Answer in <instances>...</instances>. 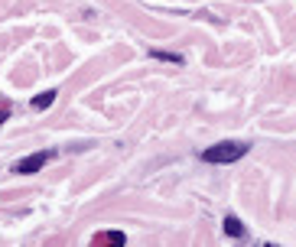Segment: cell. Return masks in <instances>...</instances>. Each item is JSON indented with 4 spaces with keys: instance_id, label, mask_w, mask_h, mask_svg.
<instances>
[{
    "instance_id": "6da1fadb",
    "label": "cell",
    "mask_w": 296,
    "mask_h": 247,
    "mask_svg": "<svg viewBox=\"0 0 296 247\" xmlns=\"http://www.w3.org/2000/svg\"><path fill=\"white\" fill-rule=\"evenodd\" d=\"M244 153H247L244 143H238V140H228V143H215V146H209V150L202 153V160H205V163H235V160H241Z\"/></svg>"
},
{
    "instance_id": "7a4b0ae2",
    "label": "cell",
    "mask_w": 296,
    "mask_h": 247,
    "mask_svg": "<svg viewBox=\"0 0 296 247\" xmlns=\"http://www.w3.org/2000/svg\"><path fill=\"white\" fill-rule=\"evenodd\" d=\"M52 160V153H46V150H39V153H33V156H26V160H20L13 166V172H20V176H30V172H39L42 166H46Z\"/></svg>"
},
{
    "instance_id": "3957f363",
    "label": "cell",
    "mask_w": 296,
    "mask_h": 247,
    "mask_svg": "<svg viewBox=\"0 0 296 247\" xmlns=\"http://www.w3.org/2000/svg\"><path fill=\"white\" fill-rule=\"evenodd\" d=\"M92 244H124V234L121 231H101L92 237Z\"/></svg>"
},
{
    "instance_id": "277c9868",
    "label": "cell",
    "mask_w": 296,
    "mask_h": 247,
    "mask_svg": "<svg viewBox=\"0 0 296 247\" xmlns=\"http://www.w3.org/2000/svg\"><path fill=\"white\" fill-rule=\"evenodd\" d=\"M52 101H56V91H42V94H36V98H33V111H46Z\"/></svg>"
},
{
    "instance_id": "5b68a950",
    "label": "cell",
    "mask_w": 296,
    "mask_h": 247,
    "mask_svg": "<svg viewBox=\"0 0 296 247\" xmlns=\"http://www.w3.org/2000/svg\"><path fill=\"white\" fill-rule=\"evenodd\" d=\"M225 231H228L231 237H244V225H241L235 215H228V218H225Z\"/></svg>"
},
{
    "instance_id": "8992f818",
    "label": "cell",
    "mask_w": 296,
    "mask_h": 247,
    "mask_svg": "<svg viewBox=\"0 0 296 247\" xmlns=\"http://www.w3.org/2000/svg\"><path fill=\"white\" fill-rule=\"evenodd\" d=\"M150 56H153V59H163V62H176V65L183 62V56H176V52H150Z\"/></svg>"
},
{
    "instance_id": "52a82bcc",
    "label": "cell",
    "mask_w": 296,
    "mask_h": 247,
    "mask_svg": "<svg viewBox=\"0 0 296 247\" xmlns=\"http://www.w3.org/2000/svg\"><path fill=\"white\" fill-rule=\"evenodd\" d=\"M7 120V108H0V124H4Z\"/></svg>"
}]
</instances>
